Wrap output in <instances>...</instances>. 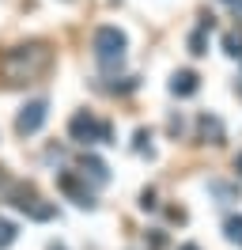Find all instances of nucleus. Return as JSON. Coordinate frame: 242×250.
<instances>
[{
    "label": "nucleus",
    "mask_w": 242,
    "mask_h": 250,
    "mask_svg": "<svg viewBox=\"0 0 242 250\" xmlns=\"http://www.w3.org/2000/svg\"><path fill=\"white\" fill-rule=\"evenodd\" d=\"M193 53H204V31L193 34Z\"/></svg>",
    "instance_id": "4468645a"
},
{
    "label": "nucleus",
    "mask_w": 242,
    "mask_h": 250,
    "mask_svg": "<svg viewBox=\"0 0 242 250\" xmlns=\"http://www.w3.org/2000/svg\"><path fill=\"white\" fill-rule=\"evenodd\" d=\"M197 87H201V80H197V72H189V68L174 72V80H170V91H174V95H182V99L197 95Z\"/></svg>",
    "instance_id": "0eeeda50"
},
{
    "label": "nucleus",
    "mask_w": 242,
    "mask_h": 250,
    "mask_svg": "<svg viewBox=\"0 0 242 250\" xmlns=\"http://www.w3.org/2000/svg\"><path fill=\"white\" fill-rule=\"evenodd\" d=\"M49 250H64V247H49Z\"/></svg>",
    "instance_id": "f3484780"
},
{
    "label": "nucleus",
    "mask_w": 242,
    "mask_h": 250,
    "mask_svg": "<svg viewBox=\"0 0 242 250\" xmlns=\"http://www.w3.org/2000/svg\"><path fill=\"white\" fill-rule=\"evenodd\" d=\"M45 114H49V103H45V99H34V103H27V106L19 110V118H15V129H19L23 137H30V133H38V129H42Z\"/></svg>",
    "instance_id": "20e7f679"
},
{
    "label": "nucleus",
    "mask_w": 242,
    "mask_h": 250,
    "mask_svg": "<svg viewBox=\"0 0 242 250\" xmlns=\"http://www.w3.org/2000/svg\"><path fill=\"white\" fill-rule=\"evenodd\" d=\"M57 186L64 189V193H68L76 205H83V208H91V205H95V193H91L87 186H80V178H76V174H60Z\"/></svg>",
    "instance_id": "423d86ee"
},
{
    "label": "nucleus",
    "mask_w": 242,
    "mask_h": 250,
    "mask_svg": "<svg viewBox=\"0 0 242 250\" xmlns=\"http://www.w3.org/2000/svg\"><path fill=\"white\" fill-rule=\"evenodd\" d=\"M125 34L118 31V27H99L95 31V57H99V64H106V68H114V64H121V57H125Z\"/></svg>",
    "instance_id": "f03ea898"
},
{
    "label": "nucleus",
    "mask_w": 242,
    "mask_h": 250,
    "mask_svg": "<svg viewBox=\"0 0 242 250\" xmlns=\"http://www.w3.org/2000/svg\"><path fill=\"white\" fill-rule=\"evenodd\" d=\"M12 197H15V201H12L15 208H23V212H30L34 220H49L53 212H57L53 205H42V201H38V193H34L30 186H15V189H12Z\"/></svg>",
    "instance_id": "39448f33"
},
{
    "label": "nucleus",
    "mask_w": 242,
    "mask_h": 250,
    "mask_svg": "<svg viewBox=\"0 0 242 250\" xmlns=\"http://www.w3.org/2000/svg\"><path fill=\"white\" fill-rule=\"evenodd\" d=\"M231 4H239V0H231Z\"/></svg>",
    "instance_id": "a211bd4d"
},
{
    "label": "nucleus",
    "mask_w": 242,
    "mask_h": 250,
    "mask_svg": "<svg viewBox=\"0 0 242 250\" xmlns=\"http://www.w3.org/2000/svg\"><path fill=\"white\" fill-rule=\"evenodd\" d=\"M223 46H227V53H231V57H242V34H223Z\"/></svg>",
    "instance_id": "f8f14e48"
},
{
    "label": "nucleus",
    "mask_w": 242,
    "mask_h": 250,
    "mask_svg": "<svg viewBox=\"0 0 242 250\" xmlns=\"http://www.w3.org/2000/svg\"><path fill=\"white\" fill-rule=\"evenodd\" d=\"M223 231H227V239H231V243H239V247H242V216H227Z\"/></svg>",
    "instance_id": "9b49d317"
},
{
    "label": "nucleus",
    "mask_w": 242,
    "mask_h": 250,
    "mask_svg": "<svg viewBox=\"0 0 242 250\" xmlns=\"http://www.w3.org/2000/svg\"><path fill=\"white\" fill-rule=\"evenodd\" d=\"M201 137H204V141H212V144L223 141V125H220V118L204 114V118H201Z\"/></svg>",
    "instance_id": "6e6552de"
},
{
    "label": "nucleus",
    "mask_w": 242,
    "mask_h": 250,
    "mask_svg": "<svg viewBox=\"0 0 242 250\" xmlns=\"http://www.w3.org/2000/svg\"><path fill=\"white\" fill-rule=\"evenodd\" d=\"M178 250H201V247H193V243H185V247H178Z\"/></svg>",
    "instance_id": "dca6fc26"
},
{
    "label": "nucleus",
    "mask_w": 242,
    "mask_h": 250,
    "mask_svg": "<svg viewBox=\"0 0 242 250\" xmlns=\"http://www.w3.org/2000/svg\"><path fill=\"white\" fill-rule=\"evenodd\" d=\"M15 235H19V228H15L12 220H4V216H0V250H8V247H12V243H15Z\"/></svg>",
    "instance_id": "9d476101"
},
{
    "label": "nucleus",
    "mask_w": 242,
    "mask_h": 250,
    "mask_svg": "<svg viewBox=\"0 0 242 250\" xmlns=\"http://www.w3.org/2000/svg\"><path fill=\"white\" fill-rule=\"evenodd\" d=\"M87 174L95 178V182H106V178H110L106 163H102V159H95V156H87V159H83V178H87Z\"/></svg>",
    "instance_id": "1a4fd4ad"
},
{
    "label": "nucleus",
    "mask_w": 242,
    "mask_h": 250,
    "mask_svg": "<svg viewBox=\"0 0 242 250\" xmlns=\"http://www.w3.org/2000/svg\"><path fill=\"white\" fill-rule=\"evenodd\" d=\"M212 189H216V193H220V197H227V201H231V197H235V189L227 186V182H212Z\"/></svg>",
    "instance_id": "ddd939ff"
},
{
    "label": "nucleus",
    "mask_w": 242,
    "mask_h": 250,
    "mask_svg": "<svg viewBox=\"0 0 242 250\" xmlns=\"http://www.w3.org/2000/svg\"><path fill=\"white\" fill-rule=\"evenodd\" d=\"M68 133H72V141H80V144H106L110 141V125L99 122L95 114H76L72 122H68Z\"/></svg>",
    "instance_id": "7ed1b4c3"
},
{
    "label": "nucleus",
    "mask_w": 242,
    "mask_h": 250,
    "mask_svg": "<svg viewBox=\"0 0 242 250\" xmlns=\"http://www.w3.org/2000/svg\"><path fill=\"white\" fill-rule=\"evenodd\" d=\"M45 64H49V49L42 42H30V46L8 49V57L0 61V68H4V76L12 80V83H19V80H34Z\"/></svg>",
    "instance_id": "f257e3e1"
},
{
    "label": "nucleus",
    "mask_w": 242,
    "mask_h": 250,
    "mask_svg": "<svg viewBox=\"0 0 242 250\" xmlns=\"http://www.w3.org/2000/svg\"><path fill=\"white\" fill-rule=\"evenodd\" d=\"M235 167H239V174H242V152H239V159H235Z\"/></svg>",
    "instance_id": "2eb2a0df"
}]
</instances>
